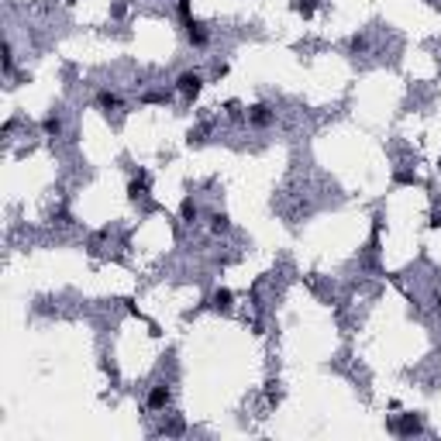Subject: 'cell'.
I'll return each instance as SVG.
<instances>
[{"label":"cell","instance_id":"obj_4","mask_svg":"<svg viewBox=\"0 0 441 441\" xmlns=\"http://www.w3.org/2000/svg\"><path fill=\"white\" fill-rule=\"evenodd\" d=\"M166 404H169V386H166V383L152 386V393H148V407H152V410H162Z\"/></svg>","mask_w":441,"mask_h":441},{"label":"cell","instance_id":"obj_1","mask_svg":"<svg viewBox=\"0 0 441 441\" xmlns=\"http://www.w3.org/2000/svg\"><path fill=\"white\" fill-rule=\"evenodd\" d=\"M176 90H179L186 100H193L200 90H204V76H200L196 69H186V72H179V76H176Z\"/></svg>","mask_w":441,"mask_h":441},{"label":"cell","instance_id":"obj_6","mask_svg":"<svg viewBox=\"0 0 441 441\" xmlns=\"http://www.w3.org/2000/svg\"><path fill=\"white\" fill-rule=\"evenodd\" d=\"M45 131L49 135H59L62 131V121H59V117H45Z\"/></svg>","mask_w":441,"mask_h":441},{"label":"cell","instance_id":"obj_9","mask_svg":"<svg viewBox=\"0 0 441 441\" xmlns=\"http://www.w3.org/2000/svg\"><path fill=\"white\" fill-rule=\"evenodd\" d=\"M214 231H228V221L224 217H214Z\"/></svg>","mask_w":441,"mask_h":441},{"label":"cell","instance_id":"obj_8","mask_svg":"<svg viewBox=\"0 0 441 441\" xmlns=\"http://www.w3.org/2000/svg\"><path fill=\"white\" fill-rule=\"evenodd\" d=\"M176 7H179V18L190 21V0H176Z\"/></svg>","mask_w":441,"mask_h":441},{"label":"cell","instance_id":"obj_5","mask_svg":"<svg viewBox=\"0 0 441 441\" xmlns=\"http://www.w3.org/2000/svg\"><path fill=\"white\" fill-rule=\"evenodd\" d=\"M97 104H100V107H117L121 100H117V93H107V90H104V93L97 97Z\"/></svg>","mask_w":441,"mask_h":441},{"label":"cell","instance_id":"obj_10","mask_svg":"<svg viewBox=\"0 0 441 441\" xmlns=\"http://www.w3.org/2000/svg\"><path fill=\"white\" fill-rule=\"evenodd\" d=\"M438 310H441V297H438Z\"/></svg>","mask_w":441,"mask_h":441},{"label":"cell","instance_id":"obj_2","mask_svg":"<svg viewBox=\"0 0 441 441\" xmlns=\"http://www.w3.org/2000/svg\"><path fill=\"white\" fill-rule=\"evenodd\" d=\"M186 38H190V45H196V49H204L207 42H211V35H207V28L200 24V21H186Z\"/></svg>","mask_w":441,"mask_h":441},{"label":"cell","instance_id":"obj_3","mask_svg":"<svg viewBox=\"0 0 441 441\" xmlns=\"http://www.w3.org/2000/svg\"><path fill=\"white\" fill-rule=\"evenodd\" d=\"M276 121V114L265 107V104H255L252 110H248V124H255V128H269Z\"/></svg>","mask_w":441,"mask_h":441},{"label":"cell","instance_id":"obj_7","mask_svg":"<svg viewBox=\"0 0 441 441\" xmlns=\"http://www.w3.org/2000/svg\"><path fill=\"white\" fill-rule=\"evenodd\" d=\"M214 303H217V307H228V303H231V293H228V290L214 293Z\"/></svg>","mask_w":441,"mask_h":441}]
</instances>
